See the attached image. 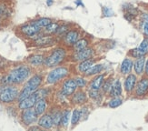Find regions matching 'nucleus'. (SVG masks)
I'll use <instances>...</instances> for the list:
<instances>
[{
  "mask_svg": "<svg viewBox=\"0 0 148 131\" xmlns=\"http://www.w3.org/2000/svg\"><path fill=\"white\" fill-rule=\"evenodd\" d=\"M30 75L31 69L28 66L21 65L11 70L4 78H2L1 82L5 85H18L28 79Z\"/></svg>",
  "mask_w": 148,
  "mask_h": 131,
  "instance_id": "1",
  "label": "nucleus"
},
{
  "mask_svg": "<svg viewBox=\"0 0 148 131\" xmlns=\"http://www.w3.org/2000/svg\"><path fill=\"white\" fill-rule=\"evenodd\" d=\"M42 81H43V77L41 75L36 74V75H34L32 77H30L29 79L27 81V83L25 84L23 89L19 92L17 101L18 102L21 101L24 99V98L29 97L34 92H36V91L41 86Z\"/></svg>",
  "mask_w": 148,
  "mask_h": 131,
  "instance_id": "2",
  "label": "nucleus"
},
{
  "mask_svg": "<svg viewBox=\"0 0 148 131\" xmlns=\"http://www.w3.org/2000/svg\"><path fill=\"white\" fill-rule=\"evenodd\" d=\"M66 57V51L65 48H56L55 50L52 51V53L48 57L45 58L44 65L47 68L56 67V66L59 65L61 62L65 60Z\"/></svg>",
  "mask_w": 148,
  "mask_h": 131,
  "instance_id": "3",
  "label": "nucleus"
},
{
  "mask_svg": "<svg viewBox=\"0 0 148 131\" xmlns=\"http://www.w3.org/2000/svg\"><path fill=\"white\" fill-rule=\"evenodd\" d=\"M19 96L18 89L14 86H6L0 91V101L5 104L13 103L17 100Z\"/></svg>",
  "mask_w": 148,
  "mask_h": 131,
  "instance_id": "4",
  "label": "nucleus"
},
{
  "mask_svg": "<svg viewBox=\"0 0 148 131\" xmlns=\"http://www.w3.org/2000/svg\"><path fill=\"white\" fill-rule=\"evenodd\" d=\"M69 75V70L66 67L56 68L52 71H50L47 77V83L49 85H53L60 80L66 78Z\"/></svg>",
  "mask_w": 148,
  "mask_h": 131,
  "instance_id": "5",
  "label": "nucleus"
},
{
  "mask_svg": "<svg viewBox=\"0 0 148 131\" xmlns=\"http://www.w3.org/2000/svg\"><path fill=\"white\" fill-rule=\"evenodd\" d=\"M77 88L78 87H77L75 79H74V78H67L62 84L61 94L64 97H70L75 92Z\"/></svg>",
  "mask_w": 148,
  "mask_h": 131,
  "instance_id": "6",
  "label": "nucleus"
},
{
  "mask_svg": "<svg viewBox=\"0 0 148 131\" xmlns=\"http://www.w3.org/2000/svg\"><path fill=\"white\" fill-rule=\"evenodd\" d=\"M21 119L25 125L30 126V125H33L34 123H36L38 120V115L36 114L35 108H31L23 110Z\"/></svg>",
  "mask_w": 148,
  "mask_h": 131,
  "instance_id": "7",
  "label": "nucleus"
},
{
  "mask_svg": "<svg viewBox=\"0 0 148 131\" xmlns=\"http://www.w3.org/2000/svg\"><path fill=\"white\" fill-rule=\"evenodd\" d=\"M19 30H20V32L24 36L28 37H36V36L41 32V28L36 26L33 22L23 25L22 27H20Z\"/></svg>",
  "mask_w": 148,
  "mask_h": 131,
  "instance_id": "8",
  "label": "nucleus"
},
{
  "mask_svg": "<svg viewBox=\"0 0 148 131\" xmlns=\"http://www.w3.org/2000/svg\"><path fill=\"white\" fill-rule=\"evenodd\" d=\"M94 54H95V51H94L93 48H86L83 49V50L75 52V54L73 55L72 58H73V60L75 61V62H81V61L92 58Z\"/></svg>",
  "mask_w": 148,
  "mask_h": 131,
  "instance_id": "9",
  "label": "nucleus"
},
{
  "mask_svg": "<svg viewBox=\"0 0 148 131\" xmlns=\"http://www.w3.org/2000/svg\"><path fill=\"white\" fill-rule=\"evenodd\" d=\"M37 100H38V98H37L36 95L34 92L33 94L30 95L29 97L24 98V99L21 100V101H19V103H18V108L21 109V110H25V109H27V108H34Z\"/></svg>",
  "mask_w": 148,
  "mask_h": 131,
  "instance_id": "10",
  "label": "nucleus"
},
{
  "mask_svg": "<svg viewBox=\"0 0 148 131\" xmlns=\"http://www.w3.org/2000/svg\"><path fill=\"white\" fill-rule=\"evenodd\" d=\"M79 31L77 29H71L69 30L66 34L64 36V43H65L66 46H71V47H73V46L75 44V42L79 39Z\"/></svg>",
  "mask_w": 148,
  "mask_h": 131,
  "instance_id": "11",
  "label": "nucleus"
},
{
  "mask_svg": "<svg viewBox=\"0 0 148 131\" xmlns=\"http://www.w3.org/2000/svg\"><path fill=\"white\" fill-rule=\"evenodd\" d=\"M37 125L44 129H50L54 126L52 117L50 114H43L40 119H38Z\"/></svg>",
  "mask_w": 148,
  "mask_h": 131,
  "instance_id": "12",
  "label": "nucleus"
},
{
  "mask_svg": "<svg viewBox=\"0 0 148 131\" xmlns=\"http://www.w3.org/2000/svg\"><path fill=\"white\" fill-rule=\"evenodd\" d=\"M34 108L38 116H42L43 114H45L47 108V101L46 98H40V99H38L35 105Z\"/></svg>",
  "mask_w": 148,
  "mask_h": 131,
  "instance_id": "13",
  "label": "nucleus"
},
{
  "mask_svg": "<svg viewBox=\"0 0 148 131\" xmlns=\"http://www.w3.org/2000/svg\"><path fill=\"white\" fill-rule=\"evenodd\" d=\"M87 100V97L86 92L82 90H78L77 92H75L72 97V102L75 105H82L86 103Z\"/></svg>",
  "mask_w": 148,
  "mask_h": 131,
  "instance_id": "14",
  "label": "nucleus"
},
{
  "mask_svg": "<svg viewBox=\"0 0 148 131\" xmlns=\"http://www.w3.org/2000/svg\"><path fill=\"white\" fill-rule=\"evenodd\" d=\"M148 91V78H142L137 84L136 93L137 96H144Z\"/></svg>",
  "mask_w": 148,
  "mask_h": 131,
  "instance_id": "15",
  "label": "nucleus"
},
{
  "mask_svg": "<svg viewBox=\"0 0 148 131\" xmlns=\"http://www.w3.org/2000/svg\"><path fill=\"white\" fill-rule=\"evenodd\" d=\"M54 41H55L54 37H52L50 35H47V36L42 35L41 37L35 39L34 44L36 46H47V45L53 44Z\"/></svg>",
  "mask_w": 148,
  "mask_h": 131,
  "instance_id": "16",
  "label": "nucleus"
},
{
  "mask_svg": "<svg viewBox=\"0 0 148 131\" xmlns=\"http://www.w3.org/2000/svg\"><path fill=\"white\" fill-rule=\"evenodd\" d=\"M94 63H95V60L92 59V58L81 61L78 65H77V70H78V72H80V73L85 74L86 72L94 65Z\"/></svg>",
  "mask_w": 148,
  "mask_h": 131,
  "instance_id": "17",
  "label": "nucleus"
},
{
  "mask_svg": "<svg viewBox=\"0 0 148 131\" xmlns=\"http://www.w3.org/2000/svg\"><path fill=\"white\" fill-rule=\"evenodd\" d=\"M136 77L133 74L128 75L125 82V89L127 92H131L134 88V87H136Z\"/></svg>",
  "mask_w": 148,
  "mask_h": 131,
  "instance_id": "18",
  "label": "nucleus"
},
{
  "mask_svg": "<svg viewBox=\"0 0 148 131\" xmlns=\"http://www.w3.org/2000/svg\"><path fill=\"white\" fill-rule=\"evenodd\" d=\"M133 66H134L133 61L129 59V58H125V59L122 62V65H121V68H120L121 73L124 75H128L131 72Z\"/></svg>",
  "mask_w": 148,
  "mask_h": 131,
  "instance_id": "19",
  "label": "nucleus"
},
{
  "mask_svg": "<svg viewBox=\"0 0 148 131\" xmlns=\"http://www.w3.org/2000/svg\"><path fill=\"white\" fill-rule=\"evenodd\" d=\"M28 62L34 67H39L45 63V57L42 55H33L28 57Z\"/></svg>",
  "mask_w": 148,
  "mask_h": 131,
  "instance_id": "20",
  "label": "nucleus"
},
{
  "mask_svg": "<svg viewBox=\"0 0 148 131\" xmlns=\"http://www.w3.org/2000/svg\"><path fill=\"white\" fill-rule=\"evenodd\" d=\"M145 59L144 56L137 57L136 61L134 64V71H136V74L141 75L143 73L144 68H145Z\"/></svg>",
  "mask_w": 148,
  "mask_h": 131,
  "instance_id": "21",
  "label": "nucleus"
},
{
  "mask_svg": "<svg viewBox=\"0 0 148 131\" xmlns=\"http://www.w3.org/2000/svg\"><path fill=\"white\" fill-rule=\"evenodd\" d=\"M104 75H98L97 77H95L93 81L91 82V88L92 89H95V90H99L102 87H103V84H104Z\"/></svg>",
  "mask_w": 148,
  "mask_h": 131,
  "instance_id": "22",
  "label": "nucleus"
},
{
  "mask_svg": "<svg viewBox=\"0 0 148 131\" xmlns=\"http://www.w3.org/2000/svg\"><path fill=\"white\" fill-rule=\"evenodd\" d=\"M122 94V86L119 80H115L110 89V96L111 97H119Z\"/></svg>",
  "mask_w": 148,
  "mask_h": 131,
  "instance_id": "23",
  "label": "nucleus"
},
{
  "mask_svg": "<svg viewBox=\"0 0 148 131\" xmlns=\"http://www.w3.org/2000/svg\"><path fill=\"white\" fill-rule=\"evenodd\" d=\"M88 40L86 38H82V39H78L75 44L73 46V49L75 52H77V51H80V50H83L86 48H88Z\"/></svg>",
  "mask_w": 148,
  "mask_h": 131,
  "instance_id": "24",
  "label": "nucleus"
},
{
  "mask_svg": "<svg viewBox=\"0 0 148 131\" xmlns=\"http://www.w3.org/2000/svg\"><path fill=\"white\" fill-rule=\"evenodd\" d=\"M52 117V119L54 122V126H59L61 124V119H62V115H63V111L60 109H56L53 111L52 114H50Z\"/></svg>",
  "mask_w": 148,
  "mask_h": 131,
  "instance_id": "25",
  "label": "nucleus"
},
{
  "mask_svg": "<svg viewBox=\"0 0 148 131\" xmlns=\"http://www.w3.org/2000/svg\"><path fill=\"white\" fill-rule=\"evenodd\" d=\"M36 26H37L38 28H45L49 24L52 23V20H51L50 18H47V17H41V18H38V19H36V20L32 21Z\"/></svg>",
  "mask_w": 148,
  "mask_h": 131,
  "instance_id": "26",
  "label": "nucleus"
},
{
  "mask_svg": "<svg viewBox=\"0 0 148 131\" xmlns=\"http://www.w3.org/2000/svg\"><path fill=\"white\" fill-rule=\"evenodd\" d=\"M58 28H59L58 24L52 22L51 24H49L47 27H46L44 28L43 33H44V34H46V35H53V34H56L57 29H58Z\"/></svg>",
  "mask_w": 148,
  "mask_h": 131,
  "instance_id": "27",
  "label": "nucleus"
},
{
  "mask_svg": "<svg viewBox=\"0 0 148 131\" xmlns=\"http://www.w3.org/2000/svg\"><path fill=\"white\" fill-rule=\"evenodd\" d=\"M102 70H103V65H93L85 74L87 77H91L96 74H99Z\"/></svg>",
  "mask_w": 148,
  "mask_h": 131,
  "instance_id": "28",
  "label": "nucleus"
},
{
  "mask_svg": "<svg viewBox=\"0 0 148 131\" xmlns=\"http://www.w3.org/2000/svg\"><path fill=\"white\" fill-rule=\"evenodd\" d=\"M70 117H71V111L69 109H66L63 111V115H62V119H61V124L60 125L64 128H66L69 124L70 120Z\"/></svg>",
  "mask_w": 148,
  "mask_h": 131,
  "instance_id": "29",
  "label": "nucleus"
},
{
  "mask_svg": "<svg viewBox=\"0 0 148 131\" xmlns=\"http://www.w3.org/2000/svg\"><path fill=\"white\" fill-rule=\"evenodd\" d=\"M137 50L140 57L145 56V54L148 53V37L145 38L142 41V43L139 46V48H137Z\"/></svg>",
  "mask_w": 148,
  "mask_h": 131,
  "instance_id": "30",
  "label": "nucleus"
},
{
  "mask_svg": "<svg viewBox=\"0 0 148 131\" xmlns=\"http://www.w3.org/2000/svg\"><path fill=\"white\" fill-rule=\"evenodd\" d=\"M81 119V111L79 109H75L71 117V124L73 126H75Z\"/></svg>",
  "mask_w": 148,
  "mask_h": 131,
  "instance_id": "31",
  "label": "nucleus"
},
{
  "mask_svg": "<svg viewBox=\"0 0 148 131\" xmlns=\"http://www.w3.org/2000/svg\"><path fill=\"white\" fill-rule=\"evenodd\" d=\"M69 27L67 25H62V26H59L58 29H57L56 35V36H59V37H64L66 33L69 31Z\"/></svg>",
  "mask_w": 148,
  "mask_h": 131,
  "instance_id": "32",
  "label": "nucleus"
},
{
  "mask_svg": "<svg viewBox=\"0 0 148 131\" xmlns=\"http://www.w3.org/2000/svg\"><path fill=\"white\" fill-rule=\"evenodd\" d=\"M122 99L121 98H119L118 97H114V98H112V99L109 101L108 105H109V107L112 108H117L119 107L120 105L122 104Z\"/></svg>",
  "mask_w": 148,
  "mask_h": 131,
  "instance_id": "33",
  "label": "nucleus"
},
{
  "mask_svg": "<svg viewBox=\"0 0 148 131\" xmlns=\"http://www.w3.org/2000/svg\"><path fill=\"white\" fill-rule=\"evenodd\" d=\"M9 16V10L4 4H0V18H5Z\"/></svg>",
  "mask_w": 148,
  "mask_h": 131,
  "instance_id": "34",
  "label": "nucleus"
},
{
  "mask_svg": "<svg viewBox=\"0 0 148 131\" xmlns=\"http://www.w3.org/2000/svg\"><path fill=\"white\" fill-rule=\"evenodd\" d=\"M75 82L77 84V87H78L79 88H83L86 87V80L85 79L84 77H77L75 78Z\"/></svg>",
  "mask_w": 148,
  "mask_h": 131,
  "instance_id": "35",
  "label": "nucleus"
},
{
  "mask_svg": "<svg viewBox=\"0 0 148 131\" xmlns=\"http://www.w3.org/2000/svg\"><path fill=\"white\" fill-rule=\"evenodd\" d=\"M103 15L104 17H113L114 16V11L110 8H106V6H104L103 8Z\"/></svg>",
  "mask_w": 148,
  "mask_h": 131,
  "instance_id": "36",
  "label": "nucleus"
},
{
  "mask_svg": "<svg viewBox=\"0 0 148 131\" xmlns=\"http://www.w3.org/2000/svg\"><path fill=\"white\" fill-rule=\"evenodd\" d=\"M112 85H113V83L111 81L107 80L106 83L103 84V90H104L105 92H108V91H110V89L112 88Z\"/></svg>",
  "mask_w": 148,
  "mask_h": 131,
  "instance_id": "37",
  "label": "nucleus"
},
{
  "mask_svg": "<svg viewBox=\"0 0 148 131\" xmlns=\"http://www.w3.org/2000/svg\"><path fill=\"white\" fill-rule=\"evenodd\" d=\"M142 29H143V32L145 33V35L148 36V23L147 22L143 21V23H142Z\"/></svg>",
  "mask_w": 148,
  "mask_h": 131,
  "instance_id": "38",
  "label": "nucleus"
},
{
  "mask_svg": "<svg viewBox=\"0 0 148 131\" xmlns=\"http://www.w3.org/2000/svg\"><path fill=\"white\" fill-rule=\"evenodd\" d=\"M54 1H55V0H47V5L48 6H51L54 4Z\"/></svg>",
  "mask_w": 148,
  "mask_h": 131,
  "instance_id": "39",
  "label": "nucleus"
},
{
  "mask_svg": "<svg viewBox=\"0 0 148 131\" xmlns=\"http://www.w3.org/2000/svg\"><path fill=\"white\" fill-rule=\"evenodd\" d=\"M143 21H145L148 23V14H144L143 15Z\"/></svg>",
  "mask_w": 148,
  "mask_h": 131,
  "instance_id": "40",
  "label": "nucleus"
},
{
  "mask_svg": "<svg viewBox=\"0 0 148 131\" xmlns=\"http://www.w3.org/2000/svg\"><path fill=\"white\" fill-rule=\"evenodd\" d=\"M75 3L77 5V6H84V5H83V4H82V2H81V0H75Z\"/></svg>",
  "mask_w": 148,
  "mask_h": 131,
  "instance_id": "41",
  "label": "nucleus"
},
{
  "mask_svg": "<svg viewBox=\"0 0 148 131\" xmlns=\"http://www.w3.org/2000/svg\"><path fill=\"white\" fill-rule=\"evenodd\" d=\"M145 73L148 76V59H147V61L145 63Z\"/></svg>",
  "mask_w": 148,
  "mask_h": 131,
  "instance_id": "42",
  "label": "nucleus"
},
{
  "mask_svg": "<svg viewBox=\"0 0 148 131\" xmlns=\"http://www.w3.org/2000/svg\"><path fill=\"white\" fill-rule=\"evenodd\" d=\"M29 129L30 130H33V129H40V127L39 126H38V127H32V128H29Z\"/></svg>",
  "mask_w": 148,
  "mask_h": 131,
  "instance_id": "43",
  "label": "nucleus"
},
{
  "mask_svg": "<svg viewBox=\"0 0 148 131\" xmlns=\"http://www.w3.org/2000/svg\"><path fill=\"white\" fill-rule=\"evenodd\" d=\"M1 79H2V78H1V77H0V81H1Z\"/></svg>",
  "mask_w": 148,
  "mask_h": 131,
  "instance_id": "44",
  "label": "nucleus"
},
{
  "mask_svg": "<svg viewBox=\"0 0 148 131\" xmlns=\"http://www.w3.org/2000/svg\"><path fill=\"white\" fill-rule=\"evenodd\" d=\"M0 1H3V0H0Z\"/></svg>",
  "mask_w": 148,
  "mask_h": 131,
  "instance_id": "45",
  "label": "nucleus"
}]
</instances>
